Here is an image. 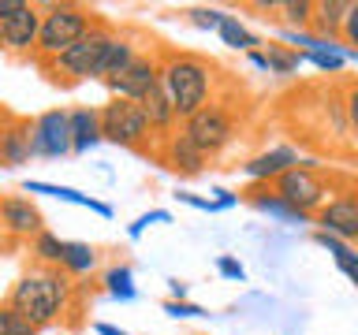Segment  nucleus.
I'll use <instances>...</instances> for the list:
<instances>
[{
  "instance_id": "33",
  "label": "nucleus",
  "mask_w": 358,
  "mask_h": 335,
  "mask_svg": "<svg viewBox=\"0 0 358 335\" xmlns=\"http://www.w3.org/2000/svg\"><path fill=\"white\" fill-rule=\"evenodd\" d=\"M343 116H347V127H351L355 138H358V82H351L343 94Z\"/></svg>"
},
{
  "instance_id": "36",
  "label": "nucleus",
  "mask_w": 358,
  "mask_h": 335,
  "mask_svg": "<svg viewBox=\"0 0 358 335\" xmlns=\"http://www.w3.org/2000/svg\"><path fill=\"white\" fill-rule=\"evenodd\" d=\"M176 198L183 201V205H190V209H201V212H220V205H217L213 198H198V194H187V190H179Z\"/></svg>"
},
{
  "instance_id": "27",
  "label": "nucleus",
  "mask_w": 358,
  "mask_h": 335,
  "mask_svg": "<svg viewBox=\"0 0 358 335\" xmlns=\"http://www.w3.org/2000/svg\"><path fill=\"white\" fill-rule=\"evenodd\" d=\"M105 290L116 302H131L134 295H138V287H134V272H131V265H112L108 272H105Z\"/></svg>"
},
{
  "instance_id": "29",
  "label": "nucleus",
  "mask_w": 358,
  "mask_h": 335,
  "mask_svg": "<svg viewBox=\"0 0 358 335\" xmlns=\"http://www.w3.org/2000/svg\"><path fill=\"white\" fill-rule=\"evenodd\" d=\"M0 335H38V328L4 302V306H0Z\"/></svg>"
},
{
  "instance_id": "37",
  "label": "nucleus",
  "mask_w": 358,
  "mask_h": 335,
  "mask_svg": "<svg viewBox=\"0 0 358 335\" xmlns=\"http://www.w3.org/2000/svg\"><path fill=\"white\" fill-rule=\"evenodd\" d=\"M213 194H217L213 201H217L220 209H235V205H239V194H235V190H228V186H213Z\"/></svg>"
},
{
  "instance_id": "41",
  "label": "nucleus",
  "mask_w": 358,
  "mask_h": 335,
  "mask_svg": "<svg viewBox=\"0 0 358 335\" xmlns=\"http://www.w3.org/2000/svg\"><path fill=\"white\" fill-rule=\"evenodd\" d=\"M246 56H250V64L257 67V71H268V64H265V52H262V49H254V52H246Z\"/></svg>"
},
{
  "instance_id": "9",
  "label": "nucleus",
  "mask_w": 358,
  "mask_h": 335,
  "mask_svg": "<svg viewBox=\"0 0 358 335\" xmlns=\"http://www.w3.org/2000/svg\"><path fill=\"white\" fill-rule=\"evenodd\" d=\"M313 223H317V231L336 234V239H343V242L355 246L358 242V186L336 190L329 205L313 216Z\"/></svg>"
},
{
  "instance_id": "11",
  "label": "nucleus",
  "mask_w": 358,
  "mask_h": 335,
  "mask_svg": "<svg viewBox=\"0 0 358 335\" xmlns=\"http://www.w3.org/2000/svg\"><path fill=\"white\" fill-rule=\"evenodd\" d=\"M0 223H4L11 246L34 242V239H38V234L45 231L41 209L34 205L30 198H22V194H4V198H0Z\"/></svg>"
},
{
  "instance_id": "6",
  "label": "nucleus",
  "mask_w": 358,
  "mask_h": 335,
  "mask_svg": "<svg viewBox=\"0 0 358 335\" xmlns=\"http://www.w3.org/2000/svg\"><path fill=\"white\" fill-rule=\"evenodd\" d=\"M273 190L299 212V216H306V220L317 216V212L332 201V194H336L332 183L321 175V168L313 164V161H302V164L291 168V172H284L273 183Z\"/></svg>"
},
{
  "instance_id": "3",
  "label": "nucleus",
  "mask_w": 358,
  "mask_h": 335,
  "mask_svg": "<svg viewBox=\"0 0 358 335\" xmlns=\"http://www.w3.org/2000/svg\"><path fill=\"white\" fill-rule=\"evenodd\" d=\"M116 27L105 19H94V27H90L83 38H78L67 52H60L56 60H45L38 64L45 78H49L52 86H64V89H71L78 82H101V75H105V56L112 49V41H116Z\"/></svg>"
},
{
  "instance_id": "5",
  "label": "nucleus",
  "mask_w": 358,
  "mask_h": 335,
  "mask_svg": "<svg viewBox=\"0 0 358 335\" xmlns=\"http://www.w3.org/2000/svg\"><path fill=\"white\" fill-rule=\"evenodd\" d=\"M179 131H183L187 138L213 161V156H220L235 142V134H239V119H235V108L228 105V100L213 97L206 108H198L190 119L179 123Z\"/></svg>"
},
{
  "instance_id": "13",
  "label": "nucleus",
  "mask_w": 358,
  "mask_h": 335,
  "mask_svg": "<svg viewBox=\"0 0 358 335\" xmlns=\"http://www.w3.org/2000/svg\"><path fill=\"white\" fill-rule=\"evenodd\" d=\"M34 161V119L0 112V168H22Z\"/></svg>"
},
{
  "instance_id": "38",
  "label": "nucleus",
  "mask_w": 358,
  "mask_h": 335,
  "mask_svg": "<svg viewBox=\"0 0 358 335\" xmlns=\"http://www.w3.org/2000/svg\"><path fill=\"white\" fill-rule=\"evenodd\" d=\"M27 4V0H0V19H8V15H15V11Z\"/></svg>"
},
{
  "instance_id": "10",
  "label": "nucleus",
  "mask_w": 358,
  "mask_h": 335,
  "mask_svg": "<svg viewBox=\"0 0 358 335\" xmlns=\"http://www.w3.org/2000/svg\"><path fill=\"white\" fill-rule=\"evenodd\" d=\"M71 153V123H67V108H49L34 116V156L41 161H60Z\"/></svg>"
},
{
  "instance_id": "24",
  "label": "nucleus",
  "mask_w": 358,
  "mask_h": 335,
  "mask_svg": "<svg viewBox=\"0 0 358 335\" xmlns=\"http://www.w3.org/2000/svg\"><path fill=\"white\" fill-rule=\"evenodd\" d=\"M262 52H265V64H268V75H295L302 64V52H295V49H287L284 41H268V45H262Z\"/></svg>"
},
{
  "instance_id": "35",
  "label": "nucleus",
  "mask_w": 358,
  "mask_h": 335,
  "mask_svg": "<svg viewBox=\"0 0 358 335\" xmlns=\"http://www.w3.org/2000/svg\"><path fill=\"white\" fill-rule=\"evenodd\" d=\"M340 41L347 45V49H355V52H358V4H351V11H347V22H343Z\"/></svg>"
},
{
  "instance_id": "25",
  "label": "nucleus",
  "mask_w": 358,
  "mask_h": 335,
  "mask_svg": "<svg viewBox=\"0 0 358 335\" xmlns=\"http://www.w3.org/2000/svg\"><path fill=\"white\" fill-rule=\"evenodd\" d=\"M64 250H67V242L60 239V234H52L49 228H45L38 239L30 242V253H34V261H38L41 268H60Z\"/></svg>"
},
{
  "instance_id": "28",
  "label": "nucleus",
  "mask_w": 358,
  "mask_h": 335,
  "mask_svg": "<svg viewBox=\"0 0 358 335\" xmlns=\"http://www.w3.org/2000/svg\"><path fill=\"white\" fill-rule=\"evenodd\" d=\"M276 11L287 30H310L313 22V0H284V4H276Z\"/></svg>"
},
{
  "instance_id": "32",
  "label": "nucleus",
  "mask_w": 358,
  "mask_h": 335,
  "mask_svg": "<svg viewBox=\"0 0 358 335\" xmlns=\"http://www.w3.org/2000/svg\"><path fill=\"white\" fill-rule=\"evenodd\" d=\"M161 309L168 313V317H176V320H179V317H187V320H190V317H209L206 309H201V306H194V302H187V298H183V302L168 298V302H164Z\"/></svg>"
},
{
  "instance_id": "14",
  "label": "nucleus",
  "mask_w": 358,
  "mask_h": 335,
  "mask_svg": "<svg viewBox=\"0 0 358 335\" xmlns=\"http://www.w3.org/2000/svg\"><path fill=\"white\" fill-rule=\"evenodd\" d=\"M0 30H4V52L11 56H34L38 49V34H41V4H22L15 15L0 19Z\"/></svg>"
},
{
  "instance_id": "20",
  "label": "nucleus",
  "mask_w": 358,
  "mask_h": 335,
  "mask_svg": "<svg viewBox=\"0 0 358 335\" xmlns=\"http://www.w3.org/2000/svg\"><path fill=\"white\" fill-rule=\"evenodd\" d=\"M142 112H145V119H150L153 138H164V134H172L179 127V116H176L172 100H168V94H164L161 86L150 89V94L142 97Z\"/></svg>"
},
{
  "instance_id": "17",
  "label": "nucleus",
  "mask_w": 358,
  "mask_h": 335,
  "mask_svg": "<svg viewBox=\"0 0 358 335\" xmlns=\"http://www.w3.org/2000/svg\"><path fill=\"white\" fill-rule=\"evenodd\" d=\"M67 123H71V153H90L101 142V108L78 105L67 112Z\"/></svg>"
},
{
  "instance_id": "43",
  "label": "nucleus",
  "mask_w": 358,
  "mask_h": 335,
  "mask_svg": "<svg viewBox=\"0 0 358 335\" xmlns=\"http://www.w3.org/2000/svg\"><path fill=\"white\" fill-rule=\"evenodd\" d=\"M0 52H4V30H0Z\"/></svg>"
},
{
  "instance_id": "18",
  "label": "nucleus",
  "mask_w": 358,
  "mask_h": 335,
  "mask_svg": "<svg viewBox=\"0 0 358 335\" xmlns=\"http://www.w3.org/2000/svg\"><path fill=\"white\" fill-rule=\"evenodd\" d=\"M22 194H45V198H56V201H71V205L94 209L97 216H112V205L83 194V190H75V186H56V183H41V179H27V183H22Z\"/></svg>"
},
{
  "instance_id": "40",
  "label": "nucleus",
  "mask_w": 358,
  "mask_h": 335,
  "mask_svg": "<svg viewBox=\"0 0 358 335\" xmlns=\"http://www.w3.org/2000/svg\"><path fill=\"white\" fill-rule=\"evenodd\" d=\"M168 287H172V298H176V302L187 298V283H183V279H168Z\"/></svg>"
},
{
  "instance_id": "12",
  "label": "nucleus",
  "mask_w": 358,
  "mask_h": 335,
  "mask_svg": "<svg viewBox=\"0 0 358 335\" xmlns=\"http://www.w3.org/2000/svg\"><path fill=\"white\" fill-rule=\"evenodd\" d=\"M153 156L168 168V172H176V175H183V179L201 175V172H206V164H209V156L201 153L179 127H176L172 134H164V138H157Z\"/></svg>"
},
{
  "instance_id": "44",
  "label": "nucleus",
  "mask_w": 358,
  "mask_h": 335,
  "mask_svg": "<svg viewBox=\"0 0 358 335\" xmlns=\"http://www.w3.org/2000/svg\"><path fill=\"white\" fill-rule=\"evenodd\" d=\"M355 250H358V242H355Z\"/></svg>"
},
{
  "instance_id": "16",
  "label": "nucleus",
  "mask_w": 358,
  "mask_h": 335,
  "mask_svg": "<svg viewBox=\"0 0 358 335\" xmlns=\"http://www.w3.org/2000/svg\"><path fill=\"white\" fill-rule=\"evenodd\" d=\"M239 201H246L250 209L265 212V216H273V220H280V223H310L306 216H299V212L276 194L273 183H250V186H246L243 194H239Z\"/></svg>"
},
{
  "instance_id": "26",
  "label": "nucleus",
  "mask_w": 358,
  "mask_h": 335,
  "mask_svg": "<svg viewBox=\"0 0 358 335\" xmlns=\"http://www.w3.org/2000/svg\"><path fill=\"white\" fill-rule=\"evenodd\" d=\"M134 56H138V49L131 45V38H127V34H116V41H112V49H108V56H105V75H101V82H108V78L123 75V71L131 67Z\"/></svg>"
},
{
  "instance_id": "30",
  "label": "nucleus",
  "mask_w": 358,
  "mask_h": 335,
  "mask_svg": "<svg viewBox=\"0 0 358 335\" xmlns=\"http://www.w3.org/2000/svg\"><path fill=\"white\" fill-rule=\"evenodd\" d=\"M224 15H228V11H220V8H190L187 22H190V27H198V30H213V34H217Z\"/></svg>"
},
{
  "instance_id": "19",
  "label": "nucleus",
  "mask_w": 358,
  "mask_h": 335,
  "mask_svg": "<svg viewBox=\"0 0 358 335\" xmlns=\"http://www.w3.org/2000/svg\"><path fill=\"white\" fill-rule=\"evenodd\" d=\"M347 11H351V4H347V0H317V4H313L310 30L317 34V38H324V41H340L343 22H347Z\"/></svg>"
},
{
  "instance_id": "1",
  "label": "nucleus",
  "mask_w": 358,
  "mask_h": 335,
  "mask_svg": "<svg viewBox=\"0 0 358 335\" xmlns=\"http://www.w3.org/2000/svg\"><path fill=\"white\" fill-rule=\"evenodd\" d=\"M161 89L168 94L179 123H183L213 100V89H217V64L206 60V56H198V52L164 49L161 52Z\"/></svg>"
},
{
  "instance_id": "34",
  "label": "nucleus",
  "mask_w": 358,
  "mask_h": 335,
  "mask_svg": "<svg viewBox=\"0 0 358 335\" xmlns=\"http://www.w3.org/2000/svg\"><path fill=\"white\" fill-rule=\"evenodd\" d=\"M217 272H220L224 279H231V283H243V279H246V268L235 261V257H228V253L217 257Z\"/></svg>"
},
{
  "instance_id": "42",
  "label": "nucleus",
  "mask_w": 358,
  "mask_h": 335,
  "mask_svg": "<svg viewBox=\"0 0 358 335\" xmlns=\"http://www.w3.org/2000/svg\"><path fill=\"white\" fill-rule=\"evenodd\" d=\"M4 246H8V250H15V246H11V239H8V231H4V223H0V250H4Z\"/></svg>"
},
{
  "instance_id": "7",
  "label": "nucleus",
  "mask_w": 358,
  "mask_h": 335,
  "mask_svg": "<svg viewBox=\"0 0 358 335\" xmlns=\"http://www.w3.org/2000/svg\"><path fill=\"white\" fill-rule=\"evenodd\" d=\"M101 142H112L120 149H145L153 142L150 119L138 100L108 97V105H101Z\"/></svg>"
},
{
  "instance_id": "2",
  "label": "nucleus",
  "mask_w": 358,
  "mask_h": 335,
  "mask_svg": "<svg viewBox=\"0 0 358 335\" xmlns=\"http://www.w3.org/2000/svg\"><path fill=\"white\" fill-rule=\"evenodd\" d=\"M71 276H64L60 268H30L27 276L15 279V287L8 290V306L22 313L34 328H49V324H56L67 313V306H71Z\"/></svg>"
},
{
  "instance_id": "23",
  "label": "nucleus",
  "mask_w": 358,
  "mask_h": 335,
  "mask_svg": "<svg viewBox=\"0 0 358 335\" xmlns=\"http://www.w3.org/2000/svg\"><path fill=\"white\" fill-rule=\"evenodd\" d=\"M302 60L313 64L324 75H343L347 71V56H343V41H321L317 49L302 52Z\"/></svg>"
},
{
  "instance_id": "39",
  "label": "nucleus",
  "mask_w": 358,
  "mask_h": 335,
  "mask_svg": "<svg viewBox=\"0 0 358 335\" xmlns=\"http://www.w3.org/2000/svg\"><path fill=\"white\" fill-rule=\"evenodd\" d=\"M94 332H97V335H131V332L116 328V324H105V320H97V324H94Z\"/></svg>"
},
{
  "instance_id": "21",
  "label": "nucleus",
  "mask_w": 358,
  "mask_h": 335,
  "mask_svg": "<svg viewBox=\"0 0 358 335\" xmlns=\"http://www.w3.org/2000/svg\"><path fill=\"white\" fill-rule=\"evenodd\" d=\"M220 41L228 45V49H235V52H254V49H262V38L246 27V22L239 19V15H224V22H220Z\"/></svg>"
},
{
  "instance_id": "8",
  "label": "nucleus",
  "mask_w": 358,
  "mask_h": 335,
  "mask_svg": "<svg viewBox=\"0 0 358 335\" xmlns=\"http://www.w3.org/2000/svg\"><path fill=\"white\" fill-rule=\"evenodd\" d=\"M108 94L112 97H123V100H138L142 105V97L150 94V89L161 86V56H153V52H138L131 60V67L123 75L116 78H108Z\"/></svg>"
},
{
  "instance_id": "15",
  "label": "nucleus",
  "mask_w": 358,
  "mask_h": 335,
  "mask_svg": "<svg viewBox=\"0 0 358 335\" xmlns=\"http://www.w3.org/2000/svg\"><path fill=\"white\" fill-rule=\"evenodd\" d=\"M295 164H302L295 145H268V149H262L257 156H250V161L243 164V175L250 179V183H276V179L284 172H291Z\"/></svg>"
},
{
  "instance_id": "4",
  "label": "nucleus",
  "mask_w": 358,
  "mask_h": 335,
  "mask_svg": "<svg viewBox=\"0 0 358 335\" xmlns=\"http://www.w3.org/2000/svg\"><path fill=\"white\" fill-rule=\"evenodd\" d=\"M94 11L83 4H71V0H60V4H41V34H38V49H34V60H56L60 52H67L71 45L83 38V34L94 27Z\"/></svg>"
},
{
  "instance_id": "22",
  "label": "nucleus",
  "mask_w": 358,
  "mask_h": 335,
  "mask_svg": "<svg viewBox=\"0 0 358 335\" xmlns=\"http://www.w3.org/2000/svg\"><path fill=\"white\" fill-rule=\"evenodd\" d=\"M97 261H101L97 246H90V242H67L64 261H60V272H64V276H90V272L97 268Z\"/></svg>"
},
{
  "instance_id": "31",
  "label": "nucleus",
  "mask_w": 358,
  "mask_h": 335,
  "mask_svg": "<svg viewBox=\"0 0 358 335\" xmlns=\"http://www.w3.org/2000/svg\"><path fill=\"white\" fill-rule=\"evenodd\" d=\"M150 223H172V212H168V209H150V212H142V216L127 228V234H131V239H142V231L150 228Z\"/></svg>"
}]
</instances>
